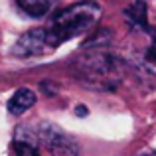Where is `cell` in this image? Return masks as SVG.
Here are the masks:
<instances>
[{
  "mask_svg": "<svg viewBox=\"0 0 156 156\" xmlns=\"http://www.w3.org/2000/svg\"><path fill=\"white\" fill-rule=\"evenodd\" d=\"M99 18H101V6L93 0H81V2H75L59 10L57 14H53L50 24L44 26V34H46L50 51L59 48L67 40L95 28Z\"/></svg>",
  "mask_w": 156,
  "mask_h": 156,
  "instance_id": "obj_1",
  "label": "cell"
},
{
  "mask_svg": "<svg viewBox=\"0 0 156 156\" xmlns=\"http://www.w3.org/2000/svg\"><path fill=\"white\" fill-rule=\"evenodd\" d=\"M77 67H79V77L99 87H113V81L117 79V65L113 57L101 51L83 57Z\"/></svg>",
  "mask_w": 156,
  "mask_h": 156,
  "instance_id": "obj_2",
  "label": "cell"
},
{
  "mask_svg": "<svg viewBox=\"0 0 156 156\" xmlns=\"http://www.w3.org/2000/svg\"><path fill=\"white\" fill-rule=\"evenodd\" d=\"M40 138L48 144L51 156H79L77 142L53 125H44V129H40Z\"/></svg>",
  "mask_w": 156,
  "mask_h": 156,
  "instance_id": "obj_3",
  "label": "cell"
},
{
  "mask_svg": "<svg viewBox=\"0 0 156 156\" xmlns=\"http://www.w3.org/2000/svg\"><path fill=\"white\" fill-rule=\"evenodd\" d=\"M50 51L46 42V34H44V28H36L30 30L18 38V42L12 48V53L18 57H32V55H42V53Z\"/></svg>",
  "mask_w": 156,
  "mask_h": 156,
  "instance_id": "obj_4",
  "label": "cell"
},
{
  "mask_svg": "<svg viewBox=\"0 0 156 156\" xmlns=\"http://www.w3.org/2000/svg\"><path fill=\"white\" fill-rule=\"evenodd\" d=\"M57 2L59 0H16L20 10L26 12L32 18H44V16H48L57 6Z\"/></svg>",
  "mask_w": 156,
  "mask_h": 156,
  "instance_id": "obj_5",
  "label": "cell"
},
{
  "mask_svg": "<svg viewBox=\"0 0 156 156\" xmlns=\"http://www.w3.org/2000/svg\"><path fill=\"white\" fill-rule=\"evenodd\" d=\"M34 103H36V93L28 87H22L10 97V101H8V111H10L12 115H22L24 111L34 107Z\"/></svg>",
  "mask_w": 156,
  "mask_h": 156,
  "instance_id": "obj_6",
  "label": "cell"
},
{
  "mask_svg": "<svg viewBox=\"0 0 156 156\" xmlns=\"http://www.w3.org/2000/svg\"><path fill=\"white\" fill-rule=\"evenodd\" d=\"M146 14H148V10H146V2L144 0H134V2L125 10L126 22H129L133 28H140V30H148Z\"/></svg>",
  "mask_w": 156,
  "mask_h": 156,
  "instance_id": "obj_7",
  "label": "cell"
},
{
  "mask_svg": "<svg viewBox=\"0 0 156 156\" xmlns=\"http://www.w3.org/2000/svg\"><path fill=\"white\" fill-rule=\"evenodd\" d=\"M14 150H16V156H40L36 146H32L30 142H24V140H16Z\"/></svg>",
  "mask_w": 156,
  "mask_h": 156,
  "instance_id": "obj_8",
  "label": "cell"
},
{
  "mask_svg": "<svg viewBox=\"0 0 156 156\" xmlns=\"http://www.w3.org/2000/svg\"><path fill=\"white\" fill-rule=\"evenodd\" d=\"M144 59H146V63H148V67L156 71V38L152 40L150 48L146 50V53H144Z\"/></svg>",
  "mask_w": 156,
  "mask_h": 156,
  "instance_id": "obj_9",
  "label": "cell"
},
{
  "mask_svg": "<svg viewBox=\"0 0 156 156\" xmlns=\"http://www.w3.org/2000/svg\"><path fill=\"white\" fill-rule=\"evenodd\" d=\"M77 115H79V117H85V115H87V109H85V107H77Z\"/></svg>",
  "mask_w": 156,
  "mask_h": 156,
  "instance_id": "obj_10",
  "label": "cell"
},
{
  "mask_svg": "<svg viewBox=\"0 0 156 156\" xmlns=\"http://www.w3.org/2000/svg\"><path fill=\"white\" fill-rule=\"evenodd\" d=\"M138 156H156V152H144V154H138Z\"/></svg>",
  "mask_w": 156,
  "mask_h": 156,
  "instance_id": "obj_11",
  "label": "cell"
}]
</instances>
